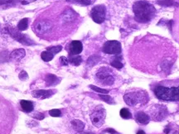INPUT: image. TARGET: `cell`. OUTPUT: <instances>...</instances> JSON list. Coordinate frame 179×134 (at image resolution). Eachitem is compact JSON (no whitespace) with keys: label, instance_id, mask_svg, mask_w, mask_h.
<instances>
[{"label":"cell","instance_id":"cell-37","mask_svg":"<svg viewBox=\"0 0 179 134\" xmlns=\"http://www.w3.org/2000/svg\"><path fill=\"white\" fill-rule=\"evenodd\" d=\"M137 134H146V133H145L143 131V130H139V131H138Z\"/></svg>","mask_w":179,"mask_h":134},{"label":"cell","instance_id":"cell-20","mask_svg":"<svg viewBox=\"0 0 179 134\" xmlns=\"http://www.w3.org/2000/svg\"><path fill=\"white\" fill-rule=\"evenodd\" d=\"M100 57L98 56H91L87 60V66L89 67H92V66H95L100 61Z\"/></svg>","mask_w":179,"mask_h":134},{"label":"cell","instance_id":"cell-18","mask_svg":"<svg viewBox=\"0 0 179 134\" xmlns=\"http://www.w3.org/2000/svg\"><path fill=\"white\" fill-rule=\"evenodd\" d=\"M71 125H72L73 129H75L76 132H82L85 129V123L81 120H72L71 121Z\"/></svg>","mask_w":179,"mask_h":134},{"label":"cell","instance_id":"cell-30","mask_svg":"<svg viewBox=\"0 0 179 134\" xmlns=\"http://www.w3.org/2000/svg\"><path fill=\"white\" fill-rule=\"evenodd\" d=\"M49 114L52 117H60L61 116V112L59 109H52L49 111Z\"/></svg>","mask_w":179,"mask_h":134},{"label":"cell","instance_id":"cell-19","mask_svg":"<svg viewBox=\"0 0 179 134\" xmlns=\"http://www.w3.org/2000/svg\"><path fill=\"white\" fill-rule=\"evenodd\" d=\"M69 61L72 64L73 66H78L82 62V58L79 55H71Z\"/></svg>","mask_w":179,"mask_h":134},{"label":"cell","instance_id":"cell-14","mask_svg":"<svg viewBox=\"0 0 179 134\" xmlns=\"http://www.w3.org/2000/svg\"><path fill=\"white\" fill-rule=\"evenodd\" d=\"M136 121L140 124H147L150 121L149 116L144 112H139L136 114Z\"/></svg>","mask_w":179,"mask_h":134},{"label":"cell","instance_id":"cell-8","mask_svg":"<svg viewBox=\"0 0 179 134\" xmlns=\"http://www.w3.org/2000/svg\"><path fill=\"white\" fill-rule=\"evenodd\" d=\"M52 23L49 21H39L35 23L34 31L39 34H46L52 31Z\"/></svg>","mask_w":179,"mask_h":134},{"label":"cell","instance_id":"cell-29","mask_svg":"<svg viewBox=\"0 0 179 134\" xmlns=\"http://www.w3.org/2000/svg\"><path fill=\"white\" fill-rule=\"evenodd\" d=\"M61 46H51V47H48V48L46 49V51H48V52H52V54L55 55L58 52H60L61 51Z\"/></svg>","mask_w":179,"mask_h":134},{"label":"cell","instance_id":"cell-3","mask_svg":"<svg viewBox=\"0 0 179 134\" xmlns=\"http://www.w3.org/2000/svg\"><path fill=\"white\" fill-rule=\"evenodd\" d=\"M154 92L157 98L159 100L165 101H179V86L171 88L158 86Z\"/></svg>","mask_w":179,"mask_h":134},{"label":"cell","instance_id":"cell-1","mask_svg":"<svg viewBox=\"0 0 179 134\" xmlns=\"http://www.w3.org/2000/svg\"><path fill=\"white\" fill-rule=\"evenodd\" d=\"M133 11L135 19L139 23H148L154 17L156 9L146 1H137L133 3Z\"/></svg>","mask_w":179,"mask_h":134},{"label":"cell","instance_id":"cell-5","mask_svg":"<svg viewBox=\"0 0 179 134\" xmlns=\"http://www.w3.org/2000/svg\"><path fill=\"white\" fill-rule=\"evenodd\" d=\"M96 77L105 85H111L115 82V78L112 75V71L107 67H102L96 73Z\"/></svg>","mask_w":179,"mask_h":134},{"label":"cell","instance_id":"cell-12","mask_svg":"<svg viewBox=\"0 0 179 134\" xmlns=\"http://www.w3.org/2000/svg\"><path fill=\"white\" fill-rule=\"evenodd\" d=\"M165 114H166L165 108H163V106H159L157 108H155L152 113V118L156 121H161L164 118Z\"/></svg>","mask_w":179,"mask_h":134},{"label":"cell","instance_id":"cell-7","mask_svg":"<svg viewBox=\"0 0 179 134\" xmlns=\"http://www.w3.org/2000/svg\"><path fill=\"white\" fill-rule=\"evenodd\" d=\"M121 44L118 41H108L103 46V52L106 54L117 55L121 52Z\"/></svg>","mask_w":179,"mask_h":134},{"label":"cell","instance_id":"cell-23","mask_svg":"<svg viewBox=\"0 0 179 134\" xmlns=\"http://www.w3.org/2000/svg\"><path fill=\"white\" fill-rule=\"evenodd\" d=\"M41 57H42V59L44 60V61H46V62H48L50 60H52L53 59V57H54V55L52 54V52H48V51H46V52H43L41 55Z\"/></svg>","mask_w":179,"mask_h":134},{"label":"cell","instance_id":"cell-22","mask_svg":"<svg viewBox=\"0 0 179 134\" xmlns=\"http://www.w3.org/2000/svg\"><path fill=\"white\" fill-rule=\"evenodd\" d=\"M28 27V18H23L17 24V29L20 31H25Z\"/></svg>","mask_w":179,"mask_h":134},{"label":"cell","instance_id":"cell-24","mask_svg":"<svg viewBox=\"0 0 179 134\" xmlns=\"http://www.w3.org/2000/svg\"><path fill=\"white\" fill-rule=\"evenodd\" d=\"M119 114H120L121 118H123L124 119H130L132 118V114L127 108H122L119 112Z\"/></svg>","mask_w":179,"mask_h":134},{"label":"cell","instance_id":"cell-36","mask_svg":"<svg viewBox=\"0 0 179 134\" xmlns=\"http://www.w3.org/2000/svg\"><path fill=\"white\" fill-rule=\"evenodd\" d=\"M13 0H0V4H4V3H10Z\"/></svg>","mask_w":179,"mask_h":134},{"label":"cell","instance_id":"cell-17","mask_svg":"<svg viewBox=\"0 0 179 134\" xmlns=\"http://www.w3.org/2000/svg\"><path fill=\"white\" fill-rule=\"evenodd\" d=\"M60 80L56 75L52 74H48L46 76V84L47 86H53L57 85Z\"/></svg>","mask_w":179,"mask_h":134},{"label":"cell","instance_id":"cell-6","mask_svg":"<svg viewBox=\"0 0 179 134\" xmlns=\"http://www.w3.org/2000/svg\"><path fill=\"white\" fill-rule=\"evenodd\" d=\"M106 9L104 5H97L94 7L90 12V16L93 21L96 23H102L105 19Z\"/></svg>","mask_w":179,"mask_h":134},{"label":"cell","instance_id":"cell-34","mask_svg":"<svg viewBox=\"0 0 179 134\" xmlns=\"http://www.w3.org/2000/svg\"><path fill=\"white\" fill-rule=\"evenodd\" d=\"M102 134H118V132L115 130H113V129H107V130L103 132Z\"/></svg>","mask_w":179,"mask_h":134},{"label":"cell","instance_id":"cell-2","mask_svg":"<svg viewBox=\"0 0 179 134\" xmlns=\"http://www.w3.org/2000/svg\"><path fill=\"white\" fill-rule=\"evenodd\" d=\"M124 100L128 105L139 108L144 105L148 101V94L144 90L130 92L124 95Z\"/></svg>","mask_w":179,"mask_h":134},{"label":"cell","instance_id":"cell-26","mask_svg":"<svg viewBox=\"0 0 179 134\" xmlns=\"http://www.w3.org/2000/svg\"><path fill=\"white\" fill-rule=\"evenodd\" d=\"M95 1H96V0H75V3L83 6L91 5V4H93V3H95Z\"/></svg>","mask_w":179,"mask_h":134},{"label":"cell","instance_id":"cell-21","mask_svg":"<svg viewBox=\"0 0 179 134\" xmlns=\"http://www.w3.org/2000/svg\"><path fill=\"white\" fill-rule=\"evenodd\" d=\"M158 4L163 7H173V6H178V4L175 3L174 0H159Z\"/></svg>","mask_w":179,"mask_h":134},{"label":"cell","instance_id":"cell-28","mask_svg":"<svg viewBox=\"0 0 179 134\" xmlns=\"http://www.w3.org/2000/svg\"><path fill=\"white\" fill-rule=\"evenodd\" d=\"M99 97L103 101L106 102V103H114V100H113L112 98L109 96V95H107V94H99Z\"/></svg>","mask_w":179,"mask_h":134},{"label":"cell","instance_id":"cell-31","mask_svg":"<svg viewBox=\"0 0 179 134\" xmlns=\"http://www.w3.org/2000/svg\"><path fill=\"white\" fill-rule=\"evenodd\" d=\"M19 79H20L21 80H27V79H28V75H27V72L24 71H21L20 74H19Z\"/></svg>","mask_w":179,"mask_h":134},{"label":"cell","instance_id":"cell-16","mask_svg":"<svg viewBox=\"0 0 179 134\" xmlns=\"http://www.w3.org/2000/svg\"><path fill=\"white\" fill-rule=\"evenodd\" d=\"M21 107L23 109V111H25L26 113H31L33 110V103L31 101L28 100H21L20 102Z\"/></svg>","mask_w":179,"mask_h":134},{"label":"cell","instance_id":"cell-35","mask_svg":"<svg viewBox=\"0 0 179 134\" xmlns=\"http://www.w3.org/2000/svg\"><path fill=\"white\" fill-rule=\"evenodd\" d=\"M36 0H23V2H22V4L23 5H27V4H29V3H32V2H34Z\"/></svg>","mask_w":179,"mask_h":134},{"label":"cell","instance_id":"cell-25","mask_svg":"<svg viewBox=\"0 0 179 134\" xmlns=\"http://www.w3.org/2000/svg\"><path fill=\"white\" fill-rule=\"evenodd\" d=\"M110 65H111V66H113V67H115V68L116 69H118V70H120V69L123 68V66H124V65L122 64L121 61L119 60L118 58L114 59V60L111 61V63H110Z\"/></svg>","mask_w":179,"mask_h":134},{"label":"cell","instance_id":"cell-11","mask_svg":"<svg viewBox=\"0 0 179 134\" xmlns=\"http://www.w3.org/2000/svg\"><path fill=\"white\" fill-rule=\"evenodd\" d=\"M53 94V91L51 89H41V90H35L32 92V95L33 97L37 98V99H41V100H45L52 96Z\"/></svg>","mask_w":179,"mask_h":134},{"label":"cell","instance_id":"cell-33","mask_svg":"<svg viewBox=\"0 0 179 134\" xmlns=\"http://www.w3.org/2000/svg\"><path fill=\"white\" fill-rule=\"evenodd\" d=\"M33 117H34L36 119L42 120L44 118V115L43 114H41V113H36V114H35Z\"/></svg>","mask_w":179,"mask_h":134},{"label":"cell","instance_id":"cell-9","mask_svg":"<svg viewBox=\"0 0 179 134\" xmlns=\"http://www.w3.org/2000/svg\"><path fill=\"white\" fill-rule=\"evenodd\" d=\"M9 33H10V35H11L12 37H13L14 39H16L17 42H21L22 44L27 45V46L33 44L32 40H31L30 38H28V37H27V36H25V35L22 34L20 32H17V31H16V30H14V29H9Z\"/></svg>","mask_w":179,"mask_h":134},{"label":"cell","instance_id":"cell-32","mask_svg":"<svg viewBox=\"0 0 179 134\" xmlns=\"http://www.w3.org/2000/svg\"><path fill=\"white\" fill-rule=\"evenodd\" d=\"M60 62L62 66H67L68 63H69V60L67 59V57L65 56H61L60 57Z\"/></svg>","mask_w":179,"mask_h":134},{"label":"cell","instance_id":"cell-4","mask_svg":"<svg viewBox=\"0 0 179 134\" xmlns=\"http://www.w3.org/2000/svg\"><path fill=\"white\" fill-rule=\"evenodd\" d=\"M106 116V111L102 106H98L94 109L90 114V120L94 126L100 128L104 123Z\"/></svg>","mask_w":179,"mask_h":134},{"label":"cell","instance_id":"cell-10","mask_svg":"<svg viewBox=\"0 0 179 134\" xmlns=\"http://www.w3.org/2000/svg\"><path fill=\"white\" fill-rule=\"evenodd\" d=\"M71 55H79L83 50L82 43L80 41H72L69 46Z\"/></svg>","mask_w":179,"mask_h":134},{"label":"cell","instance_id":"cell-27","mask_svg":"<svg viewBox=\"0 0 179 134\" xmlns=\"http://www.w3.org/2000/svg\"><path fill=\"white\" fill-rule=\"evenodd\" d=\"M90 89H92L94 91L97 92V93H100V94H107L109 93V90H108V89L99 88V87H96V86L95 85H90Z\"/></svg>","mask_w":179,"mask_h":134},{"label":"cell","instance_id":"cell-13","mask_svg":"<svg viewBox=\"0 0 179 134\" xmlns=\"http://www.w3.org/2000/svg\"><path fill=\"white\" fill-rule=\"evenodd\" d=\"M25 55H26V52L24 49H16L10 54V60L18 61V60H22L23 57L25 56Z\"/></svg>","mask_w":179,"mask_h":134},{"label":"cell","instance_id":"cell-15","mask_svg":"<svg viewBox=\"0 0 179 134\" xmlns=\"http://www.w3.org/2000/svg\"><path fill=\"white\" fill-rule=\"evenodd\" d=\"M75 13L71 9H68L67 11L65 12L62 15V20L65 23H69V22H71L75 18Z\"/></svg>","mask_w":179,"mask_h":134}]
</instances>
